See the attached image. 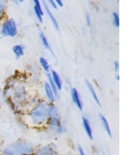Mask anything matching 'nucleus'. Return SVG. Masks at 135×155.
Here are the masks:
<instances>
[{
	"label": "nucleus",
	"mask_w": 135,
	"mask_h": 155,
	"mask_svg": "<svg viewBox=\"0 0 135 155\" xmlns=\"http://www.w3.org/2000/svg\"><path fill=\"white\" fill-rule=\"evenodd\" d=\"M33 155H59V154L54 152L48 143H44L36 146V150Z\"/></svg>",
	"instance_id": "8"
},
{
	"label": "nucleus",
	"mask_w": 135,
	"mask_h": 155,
	"mask_svg": "<svg viewBox=\"0 0 135 155\" xmlns=\"http://www.w3.org/2000/svg\"><path fill=\"white\" fill-rule=\"evenodd\" d=\"M85 84H86V87H87V89L89 91V93L92 96L93 100L95 101V103L98 106H99V107H101V106H102L101 105V100H100L99 95H98V93H97V91H96L95 87H94L93 84L89 80H85Z\"/></svg>",
	"instance_id": "11"
},
{
	"label": "nucleus",
	"mask_w": 135,
	"mask_h": 155,
	"mask_svg": "<svg viewBox=\"0 0 135 155\" xmlns=\"http://www.w3.org/2000/svg\"><path fill=\"white\" fill-rule=\"evenodd\" d=\"M54 1H55L56 6L58 7V8H60V7H63V5H64L63 1H61V0H54Z\"/></svg>",
	"instance_id": "26"
},
{
	"label": "nucleus",
	"mask_w": 135,
	"mask_h": 155,
	"mask_svg": "<svg viewBox=\"0 0 135 155\" xmlns=\"http://www.w3.org/2000/svg\"><path fill=\"white\" fill-rule=\"evenodd\" d=\"M3 150L14 155H33L36 150V146L27 140L18 138L9 144L4 145Z\"/></svg>",
	"instance_id": "2"
},
{
	"label": "nucleus",
	"mask_w": 135,
	"mask_h": 155,
	"mask_svg": "<svg viewBox=\"0 0 135 155\" xmlns=\"http://www.w3.org/2000/svg\"><path fill=\"white\" fill-rule=\"evenodd\" d=\"M1 155H14V154H12V153H10V152L6 151V150H2Z\"/></svg>",
	"instance_id": "28"
},
{
	"label": "nucleus",
	"mask_w": 135,
	"mask_h": 155,
	"mask_svg": "<svg viewBox=\"0 0 135 155\" xmlns=\"http://www.w3.org/2000/svg\"><path fill=\"white\" fill-rule=\"evenodd\" d=\"M30 96V93L28 91V88L24 83L22 81H18L16 85L13 88V92H12V95H11V100L15 102L16 104H19L25 107L26 109V102Z\"/></svg>",
	"instance_id": "3"
},
{
	"label": "nucleus",
	"mask_w": 135,
	"mask_h": 155,
	"mask_svg": "<svg viewBox=\"0 0 135 155\" xmlns=\"http://www.w3.org/2000/svg\"><path fill=\"white\" fill-rule=\"evenodd\" d=\"M50 78H51L52 81H54V85L56 87V88L60 91L63 87V81L61 80L59 74L55 70H50Z\"/></svg>",
	"instance_id": "15"
},
{
	"label": "nucleus",
	"mask_w": 135,
	"mask_h": 155,
	"mask_svg": "<svg viewBox=\"0 0 135 155\" xmlns=\"http://www.w3.org/2000/svg\"><path fill=\"white\" fill-rule=\"evenodd\" d=\"M4 145H5V144H4V141L2 140V138L0 137V153L2 152V150L4 148Z\"/></svg>",
	"instance_id": "27"
},
{
	"label": "nucleus",
	"mask_w": 135,
	"mask_h": 155,
	"mask_svg": "<svg viewBox=\"0 0 135 155\" xmlns=\"http://www.w3.org/2000/svg\"><path fill=\"white\" fill-rule=\"evenodd\" d=\"M48 103L43 98H40L34 106L28 108L21 116L22 121L27 127L32 129L46 128L48 113Z\"/></svg>",
	"instance_id": "1"
},
{
	"label": "nucleus",
	"mask_w": 135,
	"mask_h": 155,
	"mask_svg": "<svg viewBox=\"0 0 135 155\" xmlns=\"http://www.w3.org/2000/svg\"><path fill=\"white\" fill-rule=\"evenodd\" d=\"M42 2V5H43V12L47 15L48 19H50V21L51 22L52 26L55 28V31H59V24H58V21L55 19L54 13L51 12L50 8L47 6V1H40Z\"/></svg>",
	"instance_id": "9"
},
{
	"label": "nucleus",
	"mask_w": 135,
	"mask_h": 155,
	"mask_svg": "<svg viewBox=\"0 0 135 155\" xmlns=\"http://www.w3.org/2000/svg\"><path fill=\"white\" fill-rule=\"evenodd\" d=\"M46 129L48 132L54 133V134H57V136H61V134H64L67 132L66 126L62 123V119H61L60 116L48 117Z\"/></svg>",
	"instance_id": "5"
},
{
	"label": "nucleus",
	"mask_w": 135,
	"mask_h": 155,
	"mask_svg": "<svg viewBox=\"0 0 135 155\" xmlns=\"http://www.w3.org/2000/svg\"><path fill=\"white\" fill-rule=\"evenodd\" d=\"M70 97H71L72 102L75 104L76 107L78 108L80 111H82V110L84 109V103H83V100H82V97H81L80 92L78 91V89L75 87H71Z\"/></svg>",
	"instance_id": "6"
},
{
	"label": "nucleus",
	"mask_w": 135,
	"mask_h": 155,
	"mask_svg": "<svg viewBox=\"0 0 135 155\" xmlns=\"http://www.w3.org/2000/svg\"><path fill=\"white\" fill-rule=\"evenodd\" d=\"M12 2H13L15 5H19L20 3H23V0H17V1H16V0H13Z\"/></svg>",
	"instance_id": "29"
},
{
	"label": "nucleus",
	"mask_w": 135,
	"mask_h": 155,
	"mask_svg": "<svg viewBox=\"0 0 135 155\" xmlns=\"http://www.w3.org/2000/svg\"><path fill=\"white\" fill-rule=\"evenodd\" d=\"M6 10H7V3L4 0H0V22L4 20L6 17Z\"/></svg>",
	"instance_id": "19"
},
{
	"label": "nucleus",
	"mask_w": 135,
	"mask_h": 155,
	"mask_svg": "<svg viewBox=\"0 0 135 155\" xmlns=\"http://www.w3.org/2000/svg\"><path fill=\"white\" fill-rule=\"evenodd\" d=\"M43 93H44V100L47 101V103H55V96L54 94V91L50 87V85L48 84L47 81H43Z\"/></svg>",
	"instance_id": "10"
},
{
	"label": "nucleus",
	"mask_w": 135,
	"mask_h": 155,
	"mask_svg": "<svg viewBox=\"0 0 135 155\" xmlns=\"http://www.w3.org/2000/svg\"><path fill=\"white\" fill-rule=\"evenodd\" d=\"M0 155H1V153H0Z\"/></svg>",
	"instance_id": "32"
},
{
	"label": "nucleus",
	"mask_w": 135,
	"mask_h": 155,
	"mask_svg": "<svg viewBox=\"0 0 135 155\" xmlns=\"http://www.w3.org/2000/svg\"><path fill=\"white\" fill-rule=\"evenodd\" d=\"M47 3V6L50 8V10L51 9H54V10H57V9H58V7L56 6L54 0H48Z\"/></svg>",
	"instance_id": "22"
},
{
	"label": "nucleus",
	"mask_w": 135,
	"mask_h": 155,
	"mask_svg": "<svg viewBox=\"0 0 135 155\" xmlns=\"http://www.w3.org/2000/svg\"><path fill=\"white\" fill-rule=\"evenodd\" d=\"M32 3H33V11H34V14L36 16V20H38V22L40 24L43 23L44 12L43 9L42 2H40V0H33Z\"/></svg>",
	"instance_id": "7"
},
{
	"label": "nucleus",
	"mask_w": 135,
	"mask_h": 155,
	"mask_svg": "<svg viewBox=\"0 0 135 155\" xmlns=\"http://www.w3.org/2000/svg\"><path fill=\"white\" fill-rule=\"evenodd\" d=\"M85 23H86V25H87V27H90L92 25L91 16H90V14L88 13V12H86V14H85Z\"/></svg>",
	"instance_id": "21"
},
{
	"label": "nucleus",
	"mask_w": 135,
	"mask_h": 155,
	"mask_svg": "<svg viewBox=\"0 0 135 155\" xmlns=\"http://www.w3.org/2000/svg\"><path fill=\"white\" fill-rule=\"evenodd\" d=\"M40 99V98L39 97V95H33V94L31 95V94H30V96H29V98H28L27 102H26V110H27L28 108L32 107V106H34Z\"/></svg>",
	"instance_id": "18"
},
{
	"label": "nucleus",
	"mask_w": 135,
	"mask_h": 155,
	"mask_svg": "<svg viewBox=\"0 0 135 155\" xmlns=\"http://www.w3.org/2000/svg\"><path fill=\"white\" fill-rule=\"evenodd\" d=\"M0 98H1V93H0Z\"/></svg>",
	"instance_id": "31"
},
{
	"label": "nucleus",
	"mask_w": 135,
	"mask_h": 155,
	"mask_svg": "<svg viewBox=\"0 0 135 155\" xmlns=\"http://www.w3.org/2000/svg\"><path fill=\"white\" fill-rule=\"evenodd\" d=\"M99 120H100V123L102 125L103 130L106 132V134H108V137L112 138V130H110V126H109L108 119L103 115V114L100 113L99 114Z\"/></svg>",
	"instance_id": "14"
},
{
	"label": "nucleus",
	"mask_w": 135,
	"mask_h": 155,
	"mask_svg": "<svg viewBox=\"0 0 135 155\" xmlns=\"http://www.w3.org/2000/svg\"><path fill=\"white\" fill-rule=\"evenodd\" d=\"M39 63H40V66L43 68V70L47 73H50V62L47 61V59H46L44 57H40L39 59Z\"/></svg>",
	"instance_id": "17"
},
{
	"label": "nucleus",
	"mask_w": 135,
	"mask_h": 155,
	"mask_svg": "<svg viewBox=\"0 0 135 155\" xmlns=\"http://www.w3.org/2000/svg\"><path fill=\"white\" fill-rule=\"evenodd\" d=\"M39 39H40V44H42L43 47L44 48V49L47 50L48 52L50 53L51 55H54V50H52V48H51V45H50V41H48V39L47 38L46 35H44V34H43V31H39Z\"/></svg>",
	"instance_id": "13"
},
{
	"label": "nucleus",
	"mask_w": 135,
	"mask_h": 155,
	"mask_svg": "<svg viewBox=\"0 0 135 155\" xmlns=\"http://www.w3.org/2000/svg\"><path fill=\"white\" fill-rule=\"evenodd\" d=\"M77 155H87L85 149L83 148V146L77 145Z\"/></svg>",
	"instance_id": "24"
},
{
	"label": "nucleus",
	"mask_w": 135,
	"mask_h": 155,
	"mask_svg": "<svg viewBox=\"0 0 135 155\" xmlns=\"http://www.w3.org/2000/svg\"><path fill=\"white\" fill-rule=\"evenodd\" d=\"M18 31V24L13 18H5L0 22V35L3 38H16Z\"/></svg>",
	"instance_id": "4"
},
{
	"label": "nucleus",
	"mask_w": 135,
	"mask_h": 155,
	"mask_svg": "<svg viewBox=\"0 0 135 155\" xmlns=\"http://www.w3.org/2000/svg\"><path fill=\"white\" fill-rule=\"evenodd\" d=\"M48 144H50V146L51 147V149L54 150V152L58 153V145H57L56 142H54V141H51V142H48Z\"/></svg>",
	"instance_id": "23"
},
{
	"label": "nucleus",
	"mask_w": 135,
	"mask_h": 155,
	"mask_svg": "<svg viewBox=\"0 0 135 155\" xmlns=\"http://www.w3.org/2000/svg\"><path fill=\"white\" fill-rule=\"evenodd\" d=\"M12 52H13L16 59L22 58L25 54V46L22 45V44H14L12 46Z\"/></svg>",
	"instance_id": "16"
},
{
	"label": "nucleus",
	"mask_w": 135,
	"mask_h": 155,
	"mask_svg": "<svg viewBox=\"0 0 135 155\" xmlns=\"http://www.w3.org/2000/svg\"><path fill=\"white\" fill-rule=\"evenodd\" d=\"M116 80L118 81H119V75H118V74H116Z\"/></svg>",
	"instance_id": "30"
},
{
	"label": "nucleus",
	"mask_w": 135,
	"mask_h": 155,
	"mask_svg": "<svg viewBox=\"0 0 135 155\" xmlns=\"http://www.w3.org/2000/svg\"><path fill=\"white\" fill-rule=\"evenodd\" d=\"M112 23L114 28H119V15L116 12L112 14Z\"/></svg>",
	"instance_id": "20"
},
{
	"label": "nucleus",
	"mask_w": 135,
	"mask_h": 155,
	"mask_svg": "<svg viewBox=\"0 0 135 155\" xmlns=\"http://www.w3.org/2000/svg\"><path fill=\"white\" fill-rule=\"evenodd\" d=\"M82 127L84 129V132L86 136L89 137V140H93L94 138V134H93V129L91 126V122L86 116H82Z\"/></svg>",
	"instance_id": "12"
},
{
	"label": "nucleus",
	"mask_w": 135,
	"mask_h": 155,
	"mask_svg": "<svg viewBox=\"0 0 135 155\" xmlns=\"http://www.w3.org/2000/svg\"><path fill=\"white\" fill-rule=\"evenodd\" d=\"M113 70L116 73H118L119 71V62L118 61H113Z\"/></svg>",
	"instance_id": "25"
}]
</instances>
